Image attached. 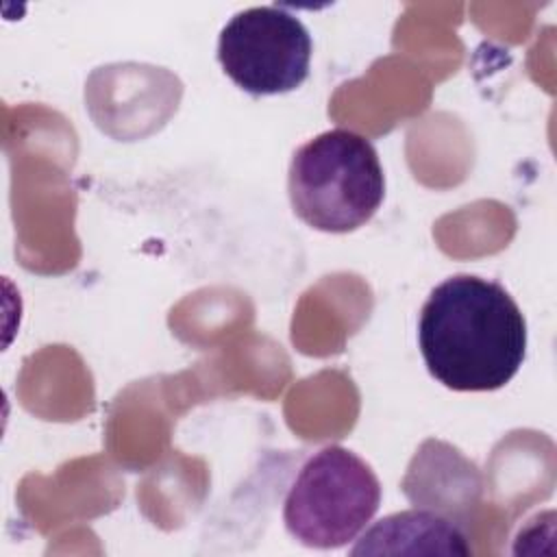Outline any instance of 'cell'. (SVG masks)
<instances>
[{
    "mask_svg": "<svg viewBox=\"0 0 557 557\" xmlns=\"http://www.w3.org/2000/svg\"><path fill=\"white\" fill-rule=\"evenodd\" d=\"M294 213L322 233L363 226L385 198V174L372 141L348 128H331L302 144L287 172Z\"/></svg>",
    "mask_w": 557,
    "mask_h": 557,
    "instance_id": "obj_2",
    "label": "cell"
},
{
    "mask_svg": "<svg viewBox=\"0 0 557 557\" xmlns=\"http://www.w3.org/2000/svg\"><path fill=\"white\" fill-rule=\"evenodd\" d=\"M418 346L444 387L492 392L507 385L524 361L527 320L500 283L455 274L422 305Z\"/></svg>",
    "mask_w": 557,
    "mask_h": 557,
    "instance_id": "obj_1",
    "label": "cell"
},
{
    "mask_svg": "<svg viewBox=\"0 0 557 557\" xmlns=\"http://www.w3.org/2000/svg\"><path fill=\"white\" fill-rule=\"evenodd\" d=\"M311 35L278 4L235 13L218 39L224 74L252 96H276L300 87L309 76Z\"/></svg>",
    "mask_w": 557,
    "mask_h": 557,
    "instance_id": "obj_4",
    "label": "cell"
},
{
    "mask_svg": "<svg viewBox=\"0 0 557 557\" xmlns=\"http://www.w3.org/2000/svg\"><path fill=\"white\" fill-rule=\"evenodd\" d=\"M381 505V483L370 463L344 446H324L294 479L283 507L285 529L309 548L352 542Z\"/></svg>",
    "mask_w": 557,
    "mask_h": 557,
    "instance_id": "obj_3",
    "label": "cell"
},
{
    "mask_svg": "<svg viewBox=\"0 0 557 557\" xmlns=\"http://www.w3.org/2000/svg\"><path fill=\"white\" fill-rule=\"evenodd\" d=\"M457 520L431 509H407L381 518L363 531L350 555H470Z\"/></svg>",
    "mask_w": 557,
    "mask_h": 557,
    "instance_id": "obj_5",
    "label": "cell"
}]
</instances>
